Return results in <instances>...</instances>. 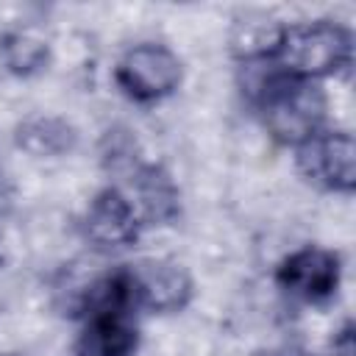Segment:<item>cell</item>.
I'll return each instance as SVG.
<instances>
[{
    "label": "cell",
    "instance_id": "cell-1",
    "mask_svg": "<svg viewBox=\"0 0 356 356\" xmlns=\"http://www.w3.org/2000/svg\"><path fill=\"white\" fill-rule=\"evenodd\" d=\"M248 95L261 108L267 128L281 142L300 145L320 131L323 120V95L314 83L289 75L284 67L259 64V75L248 78Z\"/></svg>",
    "mask_w": 356,
    "mask_h": 356
},
{
    "label": "cell",
    "instance_id": "cell-9",
    "mask_svg": "<svg viewBox=\"0 0 356 356\" xmlns=\"http://www.w3.org/2000/svg\"><path fill=\"white\" fill-rule=\"evenodd\" d=\"M136 306H142V303H139V286H136L134 270H114V273L97 278L83 298L86 317H97V314L128 317L131 309H136Z\"/></svg>",
    "mask_w": 356,
    "mask_h": 356
},
{
    "label": "cell",
    "instance_id": "cell-6",
    "mask_svg": "<svg viewBox=\"0 0 356 356\" xmlns=\"http://www.w3.org/2000/svg\"><path fill=\"white\" fill-rule=\"evenodd\" d=\"M86 234L100 248L131 245L139 234V217L134 203L117 189H103L86 211Z\"/></svg>",
    "mask_w": 356,
    "mask_h": 356
},
{
    "label": "cell",
    "instance_id": "cell-8",
    "mask_svg": "<svg viewBox=\"0 0 356 356\" xmlns=\"http://www.w3.org/2000/svg\"><path fill=\"white\" fill-rule=\"evenodd\" d=\"M136 348V328L128 317L97 314L86 317V325L78 337L75 356H131Z\"/></svg>",
    "mask_w": 356,
    "mask_h": 356
},
{
    "label": "cell",
    "instance_id": "cell-4",
    "mask_svg": "<svg viewBox=\"0 0 356 356\" xmlns=\"http://www.w3.org/2000/svg\"><path fill=\"white\" fill-rule=\"evenodd\" d=\"M120 86L136 100H159L181 81V61L164 44H139L128 50L117 67Z\"/></svg>",
    "mask_w": 356,
    "mask_h": 356
},
{
    "label": "cell",
    "instance_id": "cell-12",
    "mask_svg": "<svg viewBox=\"0 0 356 356\" xmlns=\"http://www.w3.org/2000/svg\"><path fill=\"white\" fill-rule=\"evenodd\" d=\"M356 348H353V325L345 323L342 331H337L334 342H331V356H353Z\"/></svg>",
    "mask_w": 356,
    "mask_h": 356
},
{
    "label": "cell",
    "instance_id": "cell-2",
    "mask_svg": "<svg viewBox=\"0 0 356 356\" xmlns=\"http://www.w3.org/2000/svg\"><path fill=\"white\" fill-rule=\"evenodd\" d=\"M275 53L281 56V67L295 78L331 75L350 61V33L328 19L289 25L281 31Z\"/></svg>",
    "mask_w": 356,
    "mask_h": 356
},
{
    "label": "cell",
    "instance_id": "cell-7",
    "mask_svg": "<svg viewBox=\"0 0 356 356\" xmlns=\"http://www.w3.org/2000/svg\"><path fill=\"white\" fill-rule=\"evenodd\" d=\"M142 270H134L139 286V303L156 312H175L186 303L192 284L178 264L170 261H145Z\"/></svg>",
    "mask_w": 356,
    "mask_h": 356
},
{
    "label": "cell",
    "instance_id": "cell-3",
    "mask_svg": "<svg viewBox=\"0 0 356 356\" xmlns=\"http://www.w3.org/2000/svg\"><path fill=\"white\" fill-rule=\"evenodd\" d=\"M298 164L309 181L334 192H350L356 175L353 136L345 131H317L298 145Z\"/></svg>",
    "mask_w": 356,
    "mask_h": 356
},
{
    "label": "cell",
    "instance_id": "cell-11",
    "mask_svg": "<svg viewBox=\"0 0 356 356\" xmlns=\"http://www.w3.org/2000/svg\"><path fill=\"white\" fill-rule=\"evenodd\" d=\"M42 139H44L42 153H58V150L70 147V128L56 120H42V117L31 120V122H25V128H19V145H25L28 150L36 153Z\"/></svg>",
    "mask_w": 356,
    "mask_h": 356
},
{
    "label": "cell",
    "instance_id": "cell-10",
    "mask_svg": "<svg viewBox=\"0 0 356 356\" xmlns=\"http://www.w3.org/2000/svg\"><path fill=\"white\" fill-rule=\"evenodd\" d=\"M136 192L139 206L150 220H170L178 211V195L170 178L156 167H145L136 172Z\"/></svg>",
    "mask_w": 356,
    "mask_h": 356
},
{
    "label": "cell",
    "instance_id": "cell-5",
    "mask_svg": "<svg viewBox=\"0 0 356 356\" xmlns=\"http://www.w3.org/2000/svg\"><path fill=\"white\" fill-rule=\"evenodd\" d=\"M275 278L289 295L320 303L339 286V259L320 248H303L281 261Z\"/></svg>",
    "mask_w": 356,
    "mask_h": 356
}]
</instances>
